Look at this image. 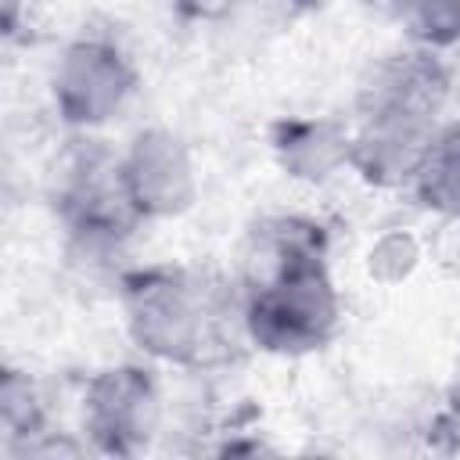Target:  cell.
<instances>
[{
	"instance_id": "cell-1",
	"label": "cell",
	"mask_w": 460,
	"mask_h": 460,
	"mask_svg": "<svg viewBox=\"0 0 460 460\" xmlns=\"http://www.w3.org/2000/svg\"><path fill=\"white\" fill-rule=\"evenodd\" d=\"M341 327V295L327 270L320 223L280 216L252 234L244 255L241 331L273 356H309Z\"/></svg>"
},
{
	"instance_id": "cell-2",
	"label": "cell",
	"mask_w": 460,
	"mask_h": 460,
	"mask_svg": "<svg viewBox=\"0 0 460 460\" xmlns=\"http://www.w3.org/2000/svg\"><path fill=\"white\" fill-rule=\"evenodd\" d=\"M115 295L144 359L194 370L219 352L226 298L205 277L180 266H129Z\"/></svg>"
},
{
	"instance_id": "cell-3",
	"label": "cell",
	"mask_w": 460,
	"mask_h": 460,
	"mask_svg": "<svg viewBox=\"0 0 460 460\" xmlns=\"http://www.w3.org/2000/svg\"><path fill=\"white\" fill-rule=\"evenodd\" d=\"M140 72L133 58L108 36H75L50 65V108L72 133H97L111 126L137 97Z\"/></svg>"
},
{
	"instance_id": "cell-4",
	"label": "cell",
	"mask_w": 460,
	"mask_h": 460,
	"mask_svg": "<svg viewBox=\"0 0 460 460\" xmlns=\"http://www.w3.org/2000/svg\"><path fill=\"white\" fill-rule=\"evenodd\" d=\"M162 388L151 367L119 363L97 370L79 402V424L90 449L108 456H137L162 431Z\"/></svg>"
},
{
	"instance_id": "cell-5",
	"label": "cell",
	"mask_w": 460,
	"mask_h": 460,
	"mask_svg": "<svg viewBox=\"0 0 460 460\" xmlns=\"http://www.w3.org/2000/svg\"><path fill=\"white\" fill-rule=\"evenodd\" d=\"M119 190L137 223L180 219L198 201L190 144L169 126L137 129L119 151Z\"/></svg>"
},
{
	"instance_id": "cell-6",
	"label": "cell",
	"mask_w": 460,
	"mask_h": 460,
	"mask_svg": "<svg viewBox=\"0 0 460 460\" xmlns=\"http://www.w3.org/2000/svg\"><path fill=\"white\" fill-rule=\"evenodd\" d=\"M438 126L442 119L417 111H356L349 137V172L374 190L413 187Z\"/></svg>"
},
{
	"instance_id": "cell-7",
	"label": "cell",
	"mask_w": 460,
	"mask_h": 460,
	"mask_svg": "<svg viewBox=\"0 0 460 460\" xmlns=\"http://www.w3.org/2000/svg\"><path fill=\"white\" fill-rule=\"evenodd\" d=\"M446 101H449V68L435 50L410 47L399 54H385L367 72L356 93V111L395 108V111L442 119Z\"/></svg>"
},
{
	"instance_id": "cell-8",
	"label": "cell",
	"mask_w": 460,
	"mask_h": 460,
	"mask_svg": "<svg viewBox=\"0 0 460 460\" xmlns=\"http://www.w3.org/2000/svg\"><path fill=\"white\" fill-rule=\"evenodd\" d=\"M349 137L352 126L331 115H295L280 119L270 133V151L280 172L305 187H323L338 172H349Z\"/></svg>"
},
{
	"instance_id": "cell-9",
	"label": "cell",
	"mask_w": 460,
	"mask_h": 460,
	"mask_svg": "<svg viewBox=\"0 0 460 460\" xmlns=\"http://www.w3.org/2000/svg\"><path fill=\"white\" fill-rule=\"evenodd\" d=\"M410 190L438 219H460V122L438 126Z\"/></svg>"
},
{
	"instance_id": "cell-10",
	"label": "cell",
	"mask_w": 460,
	"mask_h": 460,
	"mask_svg": "<svg viewBox=\"0 0 460 460\" xmlns=\"http://www.w3.org/2000/svg\"><path fill=\"white\" fill-rule=\"evenodd\" d=\"M0 428L7 438V453H22L29 442H36L40 435L50 431L47 424V402L36 388V381L18 370V367H4V381H0Z\"/></svg>"
},
{
	"instance_id": "cell-11",
	"label": "cell",
	"mask_w": 460,
	"mask_h": 460,
	"mask_svg": "<svg viewBox=\"0 0 460 460\" xmlns=\"http://www.w3.org/2000/svg\"><path fill=\"white\" fill-rule=\"evenodd\" d=\"M388 14L406 32L410 47L435 54L460 47V0H388Z\"/></svg>"
},
{
	"instance_id": "cell-12",
	"label": "cell",
	"mask_w": 460,
	"mask_h": 460,
	"mask_svg": "<svg viewBox=\"0 0 460 460\" xmlns=\"http://www.w3.org/2000/svg\"><path fill=\"white\" fill-rule=\"evenodd\" d=\"M424 248L410 230H388L381 234L367 252V273L381 284H402L420 266Z\"/></svg>"
},
{
	"instance_id": "cell-13",
	"label": "cell",
	"mask_w": 460,
	"mask_h": 460,
	"mask_svg": "<svg viewBox=\"0 0 460 460\" xmlns=\"http://www.w3.org/2000/svg\"><path fill=\"white\" fill-rule=\"evenodd\" d=\"M309 4H313V0H241L237 11H234V18H230L226 25L244 22L248 29L284 32V29H291V25L309 11Z\"/></svg>"
},
{
	"instance_id": "cell-14",
	"label": "cell",
	"mask_w": 460,
	"mask_h": 460,
	"mask_svg": "<svg viewBox=\"0 0 460 460\" xmlns=\"http://www.w3.org/2000/svg\"><path fill=\"white\" fill-rule=\"evenodd\" d=\"M172 11L183 22H198V25H226L237 11L241 0H169Z\"/></svg>"
},
{
	"instance_id": "cell-15",
	"label": "cell",
	"mask_w": 460,
	"mask_h": 460,
	"mask_svg": "<svg viewBox=\"0 0 460 460\" xmlns=\"http://www.w3.org/2000/svg\"><path fill=\"white\" fill-rule=\"evenodd\" d=\"M449 413L460 424V359H456V370H453V381H449Z\"/></svg>"
},
{
	"instance_id": "cell-16",
	"label": "cell",
	"mask_w": 460,
	"mask_h": 460,
	"mask_svg": "<svg viewBox=\"0 0 460 460\" xmlns=\"http://www.w3.org/2000/svg\"><path fill=\"white\" fill-rule=\"evenodd\" d=\"M367 4H377V7H385V11H388V0H367Z\"/></svg>"
}]
</instances>
